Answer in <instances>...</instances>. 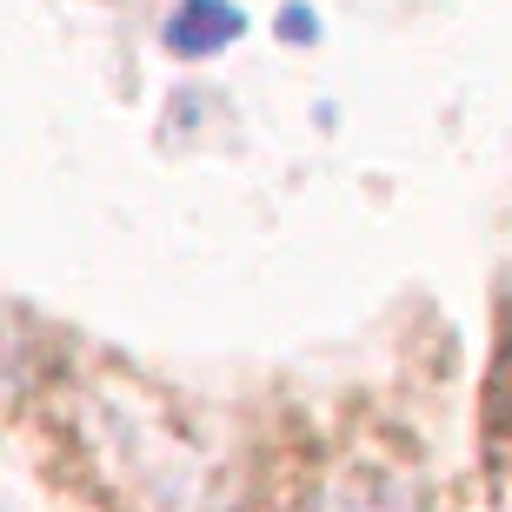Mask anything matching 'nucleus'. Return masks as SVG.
Wrapping results in <instances>:
<instances>
[{"label":"nucleus","mask_w":512,"mask_h":512,"mask_svg":"<svg viewBox=\"0 0 512 512\" xmlns=\"http://www.w3.org/2000/svg\"><path fill=\"white\" fill-rule=\"evenodd\" d=\"M320 512H419V499L399 479H346Z\"/></svg>","instance_id":"obj_2"},{"label":"nucleus","mask_w":512,"mask_h":512,"mask_svg":"<svg viewBox=\"0 0 512 512\" xmlns=\"http://www.w3.org/2000/svg\"><path fill=\"white\" fill-rule=\"evenodd\" d=\"M240 34H247V14H240L233 0H180L173 20H167V47L187 54V60L220 54V47H233Z\"/></svg>","instance_id":"obj_1"},{"label":"nucleus","mask_w":512,"mask_h":512,"mask_svg":"<svg viewBox=\"0 0 512 512\" xmlns=\"http://www.w3.org/2000/svg\"><path fill=\"white\" fill-rule=\"evenodd\" d=\"M306 20H313L306 7H286V34H293V40H313V27H306Z\"/></svg>","instance_id":"obj_3"}]
</instances>
